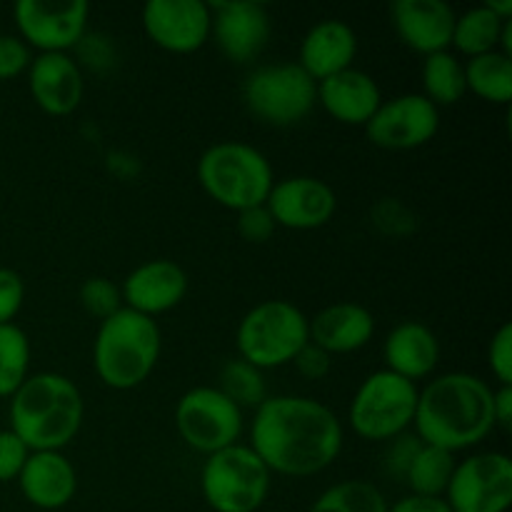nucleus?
I'll return each instance as SVG.
<instances>
[{"mask_svg": "<svg viewBox=\"0 0 512 512\" xmlns=\"http://www.w3.org/2000/svg\"><path fill=\"white\" fill-rule=\"evenodd\" d=\"M343 423L328 405L305 395H273L255 408L250 450L270 473L310 478L343 453Z\"/></svg>", "mask_w": 512, "mask_h": 512, "instance_id": "obj_1", "label": "nucleus"}, {"mask_svg": "<svg viewBox=\"0 0 512 512\" xmlns=\"http://www.w3.org/2000/svg\"><path fill=\"white\" fill-rule=\"evenodd\" d=\"M415 438L448 453L475 448L495 430L493 388L473 373H445L418 390Z\"/></svg>", "mask_w": 512, "mask_h": 512, "instance_id": "obj_2", "label": "nucleus"}, {"mask_svg": "<svg viewBox=\"0 0 512 512\" xmlns=\"http://www.w3.org/2000/svg\"><path fill=\"white\" fill-rule=\"evenodd\" d=\"M85 403L78 385L60 373L28 375L10 398V430L30 453H63L80 433Z\"/></svg>", "mask_w": 512, "mask_h": 512, "instance_id": "obj_3", "label": "nucleus"}, {"mask_svg": "<svg viewBox=\"0 0 512 512\" xmlns=\"http://www.w3.org/2000/svg\"><path fill=\"white\" fill-rule=\"evenodd\" d=\"M163 350V335L153 318L120 308L100 323L93 340V365L110 390H133L153 375Z\"/></svg>", "mask_w": 512, "mask_h": 512, "instance_id": "obj_4", "label": "nucleus"}, {"mask_svg": "<svg viewBox=\"0 0 512 512\" xmlns=\"http://www.w3.org/2000/svg\"><path fill=\"white\" fill-rule=\"evenodd\" d=\"M198 180L208 198L233 213H243L265 205L275 175L270 160L258 148L238 140H223L200 155Z\"/></svg>", "mask_w": 512, "mask_h": 512, "instance_id": "obj_5", "label": "nucleus"}, {"mask_svg": "<svg viewBox=\"0 0 512 512\" xmlns=\"http://www.w3.org/2000/svg\"><path fill=\"white\" fill-rule=\"evenodd\" d=\"M310 343V318L290 300H263L243 315L235 333L240 360L258 370L290 365Z\"/></svg>", "mask_w": 512, "mask_h": 512, "instance_id": "obj_6", "label": "nucleus"}, {"mask_svg": "<svg viewBox=\"0 0 512 512\" xmlns=\"http://www.w3.org/2000/svg\"><path fill=\"white\" fill-rule=\"evenodd\" d=\"M418 408V385L390 370H375L360 383L348 408L355 435L370 443H390L408 433Z\"/></svg>", "mask_w": 512, "mask_h": 512, "instance_id": "obj_7", "label": "nucleus"}, {"mask_svg": "<svg viewBox=\"0 0 512 512\" xmlns=\"http://www.w3.org/2000/svg\"><path fill=\"white\" fill-rule=\"evenodd\" d=\"M270 473L250 445H230L208 455L200 473V493L213 512H255L270 493Z\"/></svg>", "mask_w": 512, "mask_h": 512, "instance_id": "obj_8", "label": "nucleus"}, {"mask_svg": "<svg viewBox=\"0 0 512 512\" xmlns=\"http://www.w3.org/2000/svg\"><path fill=\"white\" fill-rule=\"evenodd\" d=\"M245 108L263 123L290 128L308 118L318 105V83L298 63L255 68L243 83Z\"/></svg>", "mask_w": 512, "mask_h": 512, "instance_id": "obj_9", "label": "nucleus"}, {"mask_svg": "<svg viewBox=\"0 0 512 512\" xmlns=\"http://www.w3.org/2000/svg\"><path fill=\"white\" fill-rule=\"evenodd\" d=\"M243 423V410L213 385L190 388L175 405V428L195 453L213 455L238 445Z\"/></svg>", "mask_w": 512, "mask_h": 512, "instance_id": "obj_10", "label": "nucleus"}, {"mask_svg": "<svg viewBox=\"0 0 512 512\" xmlns=\"http://www.w3.org/2000/svg\"><path fill=\"white\" fill-rule=\"evenodd\" d=\"M443 498L453 512H508L512 505L510 455L488 450L455 463Z\"/></svg>", "mask_w": 512, "mask_h": 512, "instance_id": "obj_11", "label": "nucleus"}, {"mask_svg": "<svg viewBox=\"0 0 512 512\" xmlns=\"http://www.w3.org/2000/svg\"><path fill=\"white\" fill-rule=\"evenodd\" d=\"M18 38L40 53H68L88 33L85 0H20L13 8Z\"/></svg>", "mask_w": 512, "mask_h": 512, "instance_id": "obj_12", "label": "nucleus"}, {"mask_svg": "<svg viewBox=\"0 0 512 512\" xmlns=\"http://www.w3.org/2000/svg\"><path fill=\"white\" fill-rule=\"evenodd\" d=\"M440 110L420 93H403L383 100L365 123V135L375 148L415 150L438 135Z\"/></svg>", "mask_w": 512, "mask_h": 512, "instance_id": "obj_13", "label": "nucleus"}, {"mask_svg": "<svg viewBox=\"0 0 512 512\" xmlns=\"http://www.w3.org/2000/svg\"><path fill=\"white\" fill-rule=\"evenodd\" d=\"M210 5L205 0H150L143 5V30L150 43L188 55L210 40Z\"/></svg>", "mask_w": 512, "mask_h": 512, "instance_id": "obj_14", "label": "nucleus"}, {"mask_svg": "<svg viewBox=\"0 0 512 512\" xmlns=\"http://www.w3.org/2000/svg\"><path fill=\"white\" fill-rule=\"evenodd\" d=\"M265 208L278 228L318 230L333 220L338 210V195L325 180L313 175H293L275 180Z\"/></svg>", "mask_w": 512, "mask_h": 512, "instance_id": "obj_15", "label": "nucleus"}, {"mask_svg": "<svg viewBox=\"0 0 512 512\" xmlns=\"http://www.w3.org/2000/svg\"><path fill=\"white\" fill-rule=\"evenodd\" d=\"M210 5L213 25L210 35L215 38L220 53L233 63H250L265 50L270 40V13L263 3L253 0H215Z\"/></svg>", "mask_w": 512, "mask_h": 512, "instance_id": "obj_16", "label": "nucleus"}, {"mask_svg": "<svg viewBox=\"0 0 512 512\" xmlns=\"http://www.w3.org/2000/svg\"><path fill=\"white\" fill-rule=\"evenodd\" d=\"M123 308L153 318L178 308L188 295V273L173 260H148L128 273L120 285Z\"/></svg>", "mask_w": 512, "mask_h": 512, "instance_id": "obj_17", "label": "nucleus"}, {"mask_svg": "<svg viewBox=\"0 0 512 512\" xmlns=\"http://www.w3.org/2000/svg\"><path fill=\"white\" fill-rule=\"evenodd\" d=\"M455 18L458 13L445 0H395L390 8L400 43L423 58L450 48Z\"/></svg>", "mask_w": 512, "mask_h": 512, "instance_id": "obj_18", "label": "nucleus"}, {"mask_svg": "<svg viewBox=\"0 0 512 512\" xmlns=\"http://www.w3.org/2000/svg\"><path fill=\"white\" fill-rule=\"evenodd\" d=\"M28 88L43 113L63 118L78 110L85 93V78L73 55L40 53L28 68Z\"/></svg>", "mask_w": 512, "mask_h": 512, "instance_id": "obj_19", "label": "nucleus"}, {"mask_svg": "<svg viewBox=\"0 0 512 512\" xmlns=\"http://www.w3.org/2000/svg\"><path fill=\"white\" fill-rule=\"evenodd\" d=\"M23 498L40 510H60L75 498L78 473L63 453L40 450L30 453L18 475Z\"/></svg>", "mask_w": 512, "mask_h": 512, "instance_id": "obj_20", "label": "nucleus"}, {"mask_svg": "<svg viewBox=\"0 0 512 512\" xmlns=\"http://www.w3.org/2000/svg\"><path fill=\"white\" fill-rule=\"evenodd\" d=\"M318 103L325 113L343 125H360L365 128L375 110L383 103L378 83L365 70L348 68L338 75L320 80Z\"/></svg>", "mask_w": 512, "mask_h": 512, "instance_id": "obj_21", "label": "nucleus"}, {"mask_svg": "<svg viewBox=\"0 0 512 512\" xmlns=\"http://www.w3.org/2000/svg\"><path fill=\"white\" fill-rule=\"evenodd\" d=\"M358 55V35L345 20H320L305 33L300 43V68L320 80L353 68Z\"/></svg>", "mask_w": 512, "mask_h": 512, "instance_id": "obj_22", "label": "nucleus"}, {"mask_svg": "<svg viewBox=\"0 0 512 512\" xmlns=\"http://www.w3.org/2000/svg\"><path fill=\"white\" fill-rule=\"evenodd\" d=\"M385 370L418 383L435 373L440 363V340L420 320H405L388 333L383 343Z\"/></svg>", "mask_w": 512, "mask_h": 512, "instance_id": "obj_23", "label": "nucleus"}, {"mask_svg": "<svg viewBox=\"0 0 512 512\" xmlns=\"http://www.w3.org/2000/svg\"><path fill=\"white\" fill-rule=\"evenodd\" d=\"M373 335V313L360 303H333L310 320V343L333 358L365 348Z\"/></svg>", "mask_w": 512, "mask_h": 512, "instance_id": "obj_24", "label": "nucleus"}, {"mask_svg": "<svg viewBox=\"0 0 512 512\" xmlns=\"http://www.w3.org/2000/svg\"><path fill=\"white\" fill-rule=\"evenodd\" d=\"M465 65V85L468 93L493 105H508L512 100V58L493 50V53L470 58Z\"/></svg>", "mask_w": 512, "mask_h": 512, "instance_id": "obj_25", "label": "nucleus"}, {"mask_svg": "<svg viewBox=\"0 0 512 512\" xmlns=\"http://www.w3.org/2000/svg\"><path fill=\"white\" fill-rule=\"evenodd\" d=\"M420 80H423V93L420 95L428 98L438 110L445 108V105L460 103L465 98V93H468V85H465V65L450 50L428 55L423 60Z\"/></svg>", "mask_w": 512, "mask_h": 512, "instance_id": "obj_26", "label": "nucleus"}, {"mask_svg": "<svg viewBox=\"0 0 512 512\" xmlns=\"http://www.w3.org/2000/svg\"><path fill=\"white\" fill-rule=\"evenodd\" d=\"M505 23L508 20H500L485 3L478 8H470L455 18L453 43L450 45L458 53L468 55V60L493 53V50H500V33H503Z\"/></svg>", "mask_w": 512, "mask_h": 512, "instance_id": "obj_27", "label": "nucleus"}, {"mask_svg": "<svg viewBox=\"0 0 512 512\" xmlns=\"http://www.w3.org/2000/svg\"><path fill=\"white\" fill-rule=\"evenodd\" d=\"M455 455L433 445H420L415 458L410 460L405 470V483L410 485L413 495H430V498H443L448 490L450 478L455 470Z\"/></svg>", "mask_w": 512, "mask_h": 512, "instance_id": "obj_28", "label": "nucleus"}, {"mask_svg": "<svg viewBox=\"0 0 512 512\" xmlns=\"http://www.w3.org/2000/svg\"><path fill=\"white\" fill-rule=\"evenodd\" d=\"M383 490L370 480H340L318 495L308 512H388Z\"/></svg>", "mask_w": 512, "mask_h": 512, "instance_id": "obj_29", "label": "nucleus"}, {"mask_svg": "<svg viewBox=\"0 0 512 512\" xmlns=\"http://www.w3.org/2000/svg\"><path fill=\"white\" fill-rule=\"evenodd\" d=\"M30 375V340L15 323L0 325V398H13Z\"/></svg>", "mask_w": 512, "mask_h": 512, "instance_id": "obj_30", "label": "nucleus"}, {"mask_svg": "<svg viewBox=\"0 0 512 512\" xmlns=\"http://www.w3.org/2000/svg\"><path fill=\"white\" fill-rule=\"evenodd\" d=\"M218 390L223 395H228L240 410L260 408L265 403V398H268V385H265L263 370L253 368V365L240 358L228 360L223 365Z\"/></svg>", "mask_w": 512, "mask_h": 512, "instance_id": "obj_31", "label": "nucleus"}, {"mask_svg": "<svg viewBox=\"0 0 512 512\" xmlns=\"http://www.w3.org/2000/svg\"><path fill=\"white\" fill-rule=\"evenodd\" d=\"M80 305L88 315L103 323L105 318L118 313L123 308V295L120 288L108 278H88L80 285Z\"/></svg>", "mask_w": 512, "mask_h": 512, "instance_id": "obj_32", "label": "nucleus"}, {"mask_svg": "<svg viewBox=\"0 0 512 512\" xmlns=\"http://www.w3.org/2000/svg\"><path fill=\"white\" fill-rule=\"evenodd\" d=\"M75 50H78L80 63L88 65L95 73L110 70L115 65V58H118V55H115L113 40L103 33H85L83 38H80V43L75 45Z\"/></svg>", "mask_w": 512, "mask_h": 512, "instance_id": "obj_33", "label": "nucleus"}, {"mask_svg": "<svg viewBox=\"0 0 512 512\" xmlns=\"http://www.w3.org/2000/svg\"><path fill=\"white\" fill-rule=\"evenodd\" d=\"M488 365L498 385H512V325L503 323L488 345Z\"/></svg>", "mask_w": 512, "mask_h": 512, "instance_id": "obj_34", "label": "nucleus"}, {"mask_svg": "<svg viewBox=\"0 0 512 512\" xmlns=\"http://www.w3.org/2000/svg\"><path fill=\"white\" fill-rule=\"evenodd\" d=\"M33 53L18 35L0 33V80H13L30 68Z\"/></svg>", "mask_w": 512, "mask_h": 512, "instance_id": "obj_35", "label": "nucleus"}, {"mask_svg": "<svg viewBox=\"0 0 512 512\" xmlns=\"http://www.w3.org/2000/svg\"><path fill=\"white\" fill-rule=\"evenodd\" d=\"M28 455L30 450L25 448V443L13 430H0V483L18 480Z\"/></svg>", "mask_w": 512, "mask_h": 512, "instance_id": "obj_36", "label": "nucleus"}, {"mask_svg": "<svg viewBox=\"0 0 512 512\" xmlns=\"http://www.w3.org/2000/svg\"><path fill=\"white\" fill-rule=\"evenodd\" d=\"M275 220L273 215L268 213L265 205H258V208H250L238 213V233L240 238L248 240V243L260 245V243H268L275 233Z\"/></svg>", "mask_w": 512, "mask_h": 512, "instance_id": "obj_37", "label": "nucleus"}, {"mask_svg": "<svg viewBox=\"0 0 512 512\" xmlns=\"http://www.w3.org/2000/svg\"><path fill=\"white\" fill-rule=\"evenodd\" d=\"M25 300V283L15 270L0 268V325L13 323Z\"/></svg>", "mask_w": 512, "mask_h": 512, "instance_id": "obj_38", "label": "nucleus"}, {"mask_svg": "<svg viewBox=\"0 0 512 512\" xmlns=\"http://www.w3.org/2000/svg\"><path fill=\"white\" fill-rule=\"evenodd\" d=\"M293 365L305 380L318 383V380L328 378L330 370H333V355H328L323 348H318V345L308 343L298 355H295Z\"/></svg>", "mask_w": 512, "mask_h": 512, "instance_id": "obj_39", "label": "nucleus"}, {"mask_svg": "<svg viewBox=\"0 0 512 512\" xmlns=\"http://www.w3.org/2000/svg\"><path fill=\"white\" fill-rule=\"evenodd\" d=\"M420 445L423 443H420L415 435H400V438L390 440V450L388 455H385V458H388V470H395L400 478H405V470H408L410 460L415 458Z\"/></svg>", "mask_w": 512, "mask_h": 512, "instance_id": "obj_40", "label": "nucleus"}, {"mask_svg": "<svg viewBox=\"0 0 512 512\" xmlns=\"http://www.w3.org/2000/svg\"><path fill=\"white\" fill-rule=\"evenodd\" d=\"M388 512H453L445 498H430V495H405Z\"/></svg>", "mask_w": 512, "mask_h": 512, "instance_id": "obj_41", "label": "nucleus"}, {"mask_svg": "<svg viewBox=\"0 0 512 512\" xmlns=\"http://www.w3.org/2000/svg\"><path fill=\"white\" fill-rule=\"evenodd\" d=\"M493 420H495V428L510 433V428H512V385H498V390H493Z\"/></svg>", "mask_w": 512, "mask_h": 512, "instance_id": "obj_42", "label": "nucleus"}, {"mask_svg": "<svg viewBox=\"0 0 512 512\" xmlns=\"http://www.w3.org/2000/svg\"><path fill=\"white\" fill-rule=\"evenodd\" d=\"M490 10H493L495 15H498L500 20H510L512 18V0H488Z\"/></svg>", "mask_w": 512, "mask_h": 512, "instance_id": "obj_43", "label": "nucleus"}, {"mask_svg": "<svg viewBox=\"0 0 512 512\" xmlns=\"http://www.w3.org/2000/svg\"><path fill=\"white\" fill-rule=\"evenodd\" d=\"M275 512H288V510H275Z\"/></svg>", "mask_w": 512, "mask_h": 512, "instance_id": "obj_44", "label": "nucleus"}]
</instances>
